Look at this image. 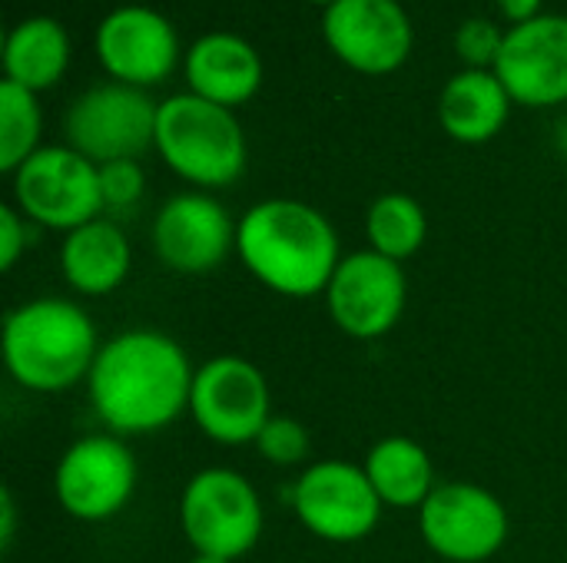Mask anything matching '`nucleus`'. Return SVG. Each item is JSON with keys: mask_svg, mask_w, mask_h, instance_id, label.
Listing matches in <instances>:
<instances>
[{"mask_svg": "<svg viewBox=\"0 0 567 563\" xmlns=\"http://www.w3.org/2000/svg\"><path fill=\"white\" fill-rule=\"evenodd\" d=\"M329 50L355 73H395L415 43L412 20L399 0H336L322 13Z\"/></svg>", "mask_w": 567, "mask_h": 563, "instance_id": "14", "label": "nucleus"}, {"mask_svg": "<svg viewBox=\"0 0 567 563\" xmlns=\"http://www.w3.org/2000/svg\"><path fill=\"white\" fill-rule=\"evenodd\" d=\"M236 256L276 295H322L342 262L336 226L302 199H262L239 216Z\"/></svg>", "mask_w": 567, "mask_h": 563, "instance_id": "2", "label": "nucleus"}, {"mask_svg": "<svg viewBox=\"0 0 567 563\" xmlns=\"http://www.w3.org/2000/svg\"><path fill=\"white\" fill-rule=\"evenodd\" d=\"M502 43H505V33L488 17H468L455 30V53L462 56L468 70H495Z\"/></svg>", "mask_w": 567, "mask_h": 563, "instance_id": "26", "label": "nucleus"}, {"mask_svg": "<svg viewBox=\"0 0 567 563\" xmlns=\"http://www.w3.org/2000/svg\"><path fill=\"white\" fill-rule=\"evenodd\" d=\"M495 76L512 103L548 110L567 103V17L542 13L505 33Z\"/></svg>", "mask_w": 567, "mask_h": 563, "instance_id": "16", "label": "nucleus"}, {"mask_svg": "<svg viewBox=\"0 0 567 563\" xmlns=\"http://www.w3.org/2000/svg\"><path fill=\"white\" fill-rule=\"evenodd\" d=\"M193 375L196 368L176 338L156 329H130L100 345L86 395L110 435L143 438L189 411Z\"/></svg>", "mask_w": 567, "mask_h": 563, "instance_id": "1", "label": "nucleus"}, {"mask_svg": "<svg viewBox=\"0 0 567 563\" xmlns=\"http://www.w3.org/2000/svg\"><path fill=\"white\" fill-rule=\"evenodd\" d=\"M100 345L93 319L73 299L40 295L3 319L0 352L7 375L37 395H60L86 382Z\"/></svg>", "mask_w": 567, "mask_h": 563, "instance_id": "3", "label": "nucleus"}, {"mask_svg": "<svg viewBox=\"0 0 567 563\" xmlns=\"http://www.w3.org/2000/svg\"><path fill=\"white\" fill-rule=\"evenodd\" d=\"M322 295L339 332L355 342H375L402 322L409 279L402 262H392L372 249H359L342 256Z\"/></svg>", "mask_w": 567, "mask_h": 563, "instance_id": "12", "label": "nucleus"}, {"mask_svg": "<svg viewBox=\"0 0 567 563\" xmlns=\"http://www.w3.org/2000/svg\"><path fill=\"white\" fill-rule=\"evenodd\" d=\"M262 76H266V66H262L259 50L239 33H226V30L203 33L186 50L189 93L216 106L236 110L249 103L259 93Z\"/></svg>", "mask_w": 567, "mask_h": 563, "instance_id": "17", "label": "nucleus"}, {"mask_svg": "<svg viewBox=\"0 0 567 563\" xmlns=\"http://www.w3.org/2000/svg\"><path fill=\"white\" fill-rule=\"evenodd\" d=\"M30 219L13 206V202H3L0 206V269L10 272L17 265V259L27 252L30 246Z\"/></svg>", "mask_w": 567, "mask_h": 563, "instance_id": "27", "label": "nucleus"}, {"mask_svg": "<svg viewBox=\"0 0 567 563\" xmlns=\"http://www.w3.org/2000/svg\"><path fill=\"white\" fill-rule=\"evenodd\" d=\"M13 534H17V504H13L10 488H3L0 491V548L3 551H10Z\"/></svg>", "mask_w": 567, "mask_h": 563, "instance_id": "29", "label": "nucleus"}, {"mask_svg": "<svg viewBox=\"0 0 567 563\" xmlns=\"http://www.w3.org/2000/svg\"><path fill=\"white\" fill-rule=\"evenodd\" d=\"M558 146H561V153L567 156V119L558 126Z\"/></svg>", "mask_w": 567, "mask_h": 563, "instance_id": "31", "label": "nucleus"}, {"mask_svg": "<svg viewBox=\"0 0 567 563\" xmlns=\"http://www.w3.org/2000/svg\"><path fill=\"white\" fill-rule=\"evenodd\" d=\"M179 528L193 554L239 561L262 538V498L246 475L233 468H203L183 488Z\"/></svg>", "mask_w": 567, "mask_h": 563, "instance_id": "5", "label": "nucleus"}, {"mask_svg": "<svg viewBox=\"0 0 567 563\" xmlns=\"http://www.w3.org/2000/svg\"><path fill=\"white\" fill-rule=\"evenodd\" d=\"M156 113L159 103H153L146 90L110 80L90 86L70 103L63 136L66 146L96 166L140 159L156 146Z\"/></svg>", "mask_w": 567, "mask_h": 563, "instance_id": "6", "label": "nucleus"}, {"mask_svg": "<svg viewBox=\"0 0 567 563\" xmlns=\"http://www.w3.org/2000/svg\"><path fill=\"white\" fill-rule=\"evenodd\" d=\"M93 50L110 80L126 86H156L179 63V37L173 23L143 3L110 10L93 37Z\"/></svg>", "mask_w": 567, "mask_h": 563, "instance_id": "15", "label": "nucleus"}, {"mask_svg": "<svg viewBox=\"0 0 567 563\" xmlns=\"http://www.w3.org/2000/svg\"><path fill=\"white\" fill-rule=\"evenodd\" d=\"M239 222L213 192L169 196L150 229L156 259L176 275H209L236 252Z\"/></svg>", "mask_w": 567, "mask_h": 563, "instance_id": "13", "label": "nucleus"}, {"mask_svg": "<svg viewBox=\"0 0 567 563\" xmlns=\"http://www.w3.org/2000/svg\"><path fill=\"white\" fill-rule=\"evenodd\" d=\"M362 471L385 508L419 511L429 501V494L439 488L432 455L415 438H405V435H389L375 441L365 451Z\"/></svg>", "mask_w": 567, "mask_h": 563, "instance_id": "20", "label": "nucleus"}, {"mask_svg": "<svg viewBox=\"0 0 567 563\" xmlns=\"http://www.w3.org/2000/svg\"><path fill=\"white\" fill-rule=\"evenodd\" d=\"M309 3H322V7H332L336 0H309Z\"/></svg>", "mask_w": 567, "mask_h": 563, "instance_id": "32", "label": "nucleus"}, {"mask_svg": "<svg viewBox=\"0 0 567 563\" xmlns=\"http://www.w3.org/2000/svg\"><path fill=\"white\" fill-rule=\"evenodd\" d=\"M43 133V113L37 93L10 80L0 83V173L13 176L37 149Z\"/></svg>", "mask_w": 567, "mask_h": 563, "instance_id": "23", "label": "nucleus"}, {"mask_svg": "<svg viewBox=\"0 0 567 563\" xmlns=\"http://www.w3.org/2000/svg\"><path fill=\"white\" fill-rule=\"evenodd\" d=\"M133 269V246L123 226L110 216H100L63 236L60 272L76 295H110L116 292Z\"/></svg>", "mask_w": 567, "mask_h": 563, "instance_id": "18", "label": "nucleus"}, {"mask_svg": "<svg viewBox=\"0 0 567 563\" xmlns=\"http://www.w3.org/2000/svg\"><path fill=\"white\" fill-rule=\"evenodd\" d=\"M365 239L372 252L392 262L412 259L429 239L425 206L409 192H382L365 212Z\"/></svg>", "mask_w": 567, "mask_h": 563, "instance_id": "22", "label": "nucleus"}, {"mask_svg": "<svg viewBox=\"0 0 567 563\" xmlns=\"http://www.w3.org/2000/svg\"><path fill=\"white\" fill-rule=\"evenodd\" d=\"M189 563H236V561H226V557H209V554H193V561Z\"/></svg>", "mask_w": 567, "mask_h": 563, "instance_id": "30", "label": "nucleus"}, {"mask_svg": "<svg viewBox=\"0 0 567 563\" xmlns=\"http://www.w3.org/2000/svg\"><path fill=\"white\" fill-rule=\"evenodd\" d=\"M153 149L199 192L226 189L246 169V133L239 119L233 110L196 93H176L159 103Z\"/></svg>", "mask_w": 567, "mask_h": 563, "instance_id": "4", "label": "nucleus"}, {"mask_svg": "<svg viewBox=\"0 0 567 563\" xmlns=\"http://www.w3.org/2000/svg\"><path fill=\"white\" fill-rule=\"evenodd\" d=\"M512 113V96L495 70H462L439 96V123L455 143H488L495 139Z\"/></svg>", "mask_w": 567, "mask_h": 563, "instance_id": "19", "label": "nucleus"}, {"mask_svg": "<svg viewBox=\"0 0 567 563\" xmlns=\"http://www.w3.org/2000/svg\"><path fill=\"white\" fill-rule=\"evenodd\" d=\"M100 192H103V216H123L140 206L146 192V176L136 159H120L100 166Z\"/></svg>", "mask_w": 567, "mask_h": 563, "instance_id": "25", "label": "nucleus"}, {"mask_svg": "<svg viewBox=\"0 0 567 563\" xmlns=\"http://www.w3.org/2000/svg\"><path fill=\"white\" fill-rule=\"evenodd\" d=\"M189 418L216 445H256L259 431L272 418L266 375L239 355H216L203 362L193 375Z\"/></svg>", "mask_w": 567, "mask_h": 563, "instance_id": "8", "label": "nucleus"}, {"mask_svg": "<svg viewBox=\"0 0 567 563\" xmlns=\"http://www.w3.org/2000/svg\"><path fill=\"white\" fill-rule=\"evenodd\" d=\"M292 511L312 538L359 544L375 534L385 504L369 484L362 465L326 458L309 465L292 484Z\"/></svg>", "mask_w": 567, "mask_h": 563, "instance_id": "10", "label": "nucleus"}, {"mask_svg": "<svg viewBox=\"0 0 567 563\" xmlns=\"http://www.w3.org/2000/svg\"><path fill=\"white\" fill-rule=\"evenodd\" d=\"M70 66V37L53 17H27L3 40V80L30 93L50 90Z\"/></svg>", "mask_w": 567, "mask_h": 563, "instance_id": "21", "label": "nucleus"}, {"mask_svg": "<svg viewBox=\"0 0 567 563\" xmlns=\"http://www.w3.org/2000/svg\"><path fill=\"white\" fill-rule=\"evenodd\" d=\"M508 511L482 484H439L419 508V531L425 548L449 563L492 561L508 541Z\"/></svg>", "mask_w": 567, "mask_h": 563, "instance_id": "11", "label": "nucleus"}, {"mask_svg": "<svg viewBox=\"0 0 567 563\" xmlns=\"http://www.w3.org/2000/svg\"><path fill=\"white\" fill-rule=\"evenodd\" d=\"M495 7H498V13H502L512 27L542 17V0H495Z\"/></svg>", "mask_w": 567, "mask_h": 563, "instance_id": "28", "label": "nucleus"}, {"mask_svg": "<svg viewBox=\"0 0 567 563\" xmlns=\"http://www.w3.org/2000/svg\"><path fill=\"white\" fill-rule=\"evenodd\" d=\"M256 451L262 461H269L276 468H296V465L309 461L312 435L302 421H296L289 415H272L269 425L256 438Z\"/></svg>", "mask_w": 567, "mask_h": 563, "instance_id": "24", "label": "nucleus"}, {"mask_svg": "<svg viewBox=\"0 0 567 563\" xmlns=\"http://www.w3.org/2000/svg\"><path fill=\"white\" fill-rule=\"evenodd\" d=\"M136 458L120 435H83L56 461V504L83 524L116 518L136 491Z\"/></svg>", "mask_w": 567, "mask_h": 563, "instance_id": "9", "label": "nucleus"}, {"mask_svg": "<svg viewBox=\"0 0 567 563\" xmlns=\"http://www.w3.org/2000/svg\"><path fill=\"white\" fill-rule=\"evenodd\" d=\"M13 206L40 229L73 232L103 216L100 166L73 146H40L13 176Z\"/></svg>", "mask_w": 567, "mask_h": 563, "instance_id": "7", "label": "nucleus"}]
</instances>
